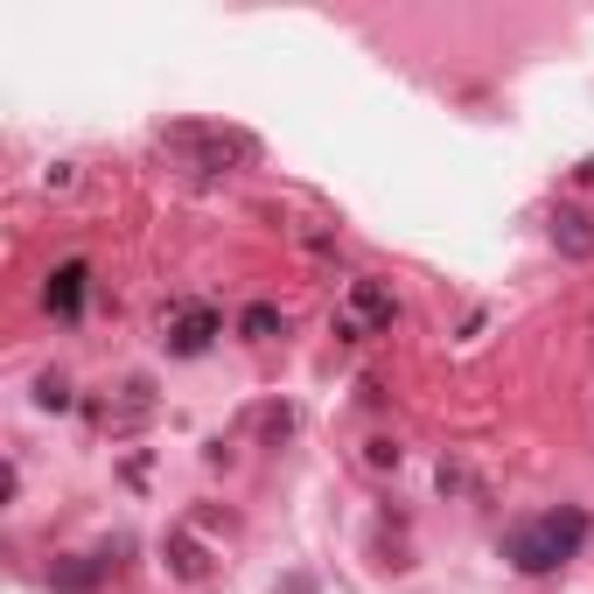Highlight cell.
Returning a JSON list of instances; mask_svg holds the SVG:
<instances>
[{"instance_id":"cell-5","label":"cell","mask_w":594,"mask_h":594,"mask_svg":"<svg viewBox=\"0 0 594 594\" xmlns=\"http://www.w3.org/2000/svg\"><path fill=\"white\" fill-rule=\"evenodd\" d=\"M553 245L567 259H594V218H587V210H559V218H553Z\"/></svg>"},{"instance_id":"cell-3","label":"cell","mask_w":594,"mask_h":594,"mask_svg":"<svg viewBox=\"0 0 594 594\" xmlns=\"http://www.w3.org/2000/svg\"><path fill=\"white\" fill-rule=\"evenodd\" d=\"M343 301H350L343 336H364V329H392V322H399V301H392L378 280H350V294H343Z\"/></svg>"},{"instance_id":"cell-1","label":"cell","mask_w":594,"mask_h":594,"mask_svg":"<svg viewBox=\"0 0 594 594\" xmlns=\"http://www.w3.org/2000/svg\"><path fill=\"white\" fill-rule=\"evenodd\" d=\"M587 546V510H546V518H524V524H510L504 532V559L518 573H553V567H567L573 553Z\"/></svg>"},{"instance_id":"cell-2","label":"cell","mask_w":594,"mask_h":594,"mask_svg":"<svg viewBox=\"0 0 594 594\" xmlns=\"http://www.w3.org/2000/svg\"><path fill=\"white\" fill-rule=\"evenodd\" d=\"M175 154H189V169L224 175L231 161H252V134H231V126H169L161 134Z\"/></svg>"},{"instance_id":"cell-8","label":"cell","mask_w":594,"mask_h":594,"mask_svg":"<svg viewBox=\"0 0 594 594\" xmlns=\"http://www.w3.org/2000/svg\"><path fill=\"white\" fill-rule=\"evenodd\" d=\"M36 399H42V406H71V385H63L57 371H42V378H36Z\"/></svg>"},{"instance_id":"cell-9","label":"cell","mask_w":594,"mask_h":594,"mask_svg":"<svg viewBox=\"0 0 594 594\" xmlns=\"http://www.w3.org/2000/svg\"><path fill=\"white\" fill-rule=\"evenodd\" d=\"M57 587H71V594H85V587H91V567H63V573H57Z\"/></svg>"},{"instance_id":"cell-7","label":"cell","mask_w":594,"mask_h":594,"mask_svg":"<svg viewBox=\"0 0 594 594\" xmlns=\"http://www.w3.org/2000/svg\"><path fill=\"white\" fill-rule=\"evenodd\" d=\"M238 329H245L252 343H267L273 329H280V308H273V301H252V308H245V322H238Z\"/></svg>"},{"instance_id":"cell-4","label":"cell","mask_w":594,"mask_h":594,"mask_svg":"<svg viewBox=\"0 0 594 594\" xmlns=\"http://www.w3.org/2000/svg\"><path fill=\"white\" fill-rule=\"evenodd\" d=\"M218 329H224L218 308H196V301H189V308H175V315H169V350H175V357H203Z\"/></svg>"},{"instance_id":"cell-6","label":"cell","mask_w":594,"mask_h":594,"mask_svg":"<svg viewBox=\"0 0 594 594\" xmlns=\"http://www.w3.org/2000/svg\"><path fill=\"white\" fill-rule=\"evenodd\" d=\"M49 308H57V315H77V308H85V267H57L49 273Z\"/></svg>"}]
</instances>
